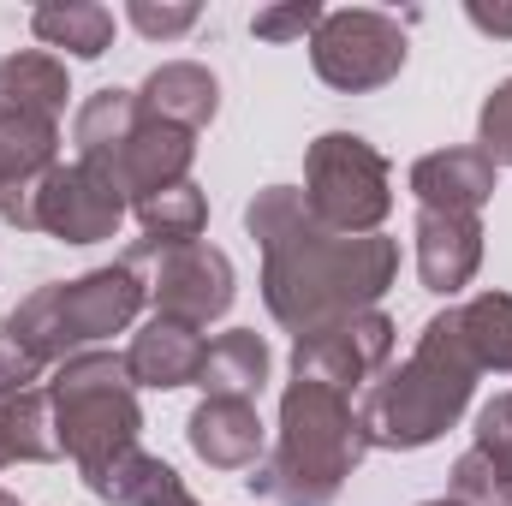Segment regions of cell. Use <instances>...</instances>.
I'll return each mask as SVG.
<instances>
[{
    "label": "cell",
    "instance_id": "obj_19",
    "mask_svg": "<svg viewBox=\"0 0 512 506\" xmlns=\"http://www.w3.org/2000/svg\"><path fill=\"white\" fill-rule=\"evenodd\" d=\"M30 30H36L48 48H66V54H78V60H102L108 42H114V12L96 6V0L36 6V12H30Z\"/></svg>",
    "mask_w": 512,
    "mask_h": 506
},
{
    "label": "cell",
    "instance_id": "obj_3",
    "mask_svg": "<svg viewBox=\"0 0 512 506\" xmlns=\"http://www.w3.org/2000/svg\"><path fill=\"white\" fill-rule=\"evenodd\" d=\"M477 358L459 334V310L435 316L417 340V352L393 370V376L370 381L364 399H358V417H364V435L370 447H393V453H411V447H429L441 429L459 423L471 387H477Z\"/></svg>",
    "mask_w": 512,
    "mask_h": 506
},
{
    "label": "cell",
    "instance_id": "obj_20",
    "mask_svg": "<svg viewBox=\"0 0 512 506\" xmlns=\"http://www.w3.org/2000/svg\"><path fill=\"white\" fill-rule=\"evenodd\" d=\"M459 334L477 370L512 376V292H477L471 304H459Z\"/></svg>",
    "mask_w": 512,
    "mask_h": 506
},
{
    "label": "cell",
    "instance_id": "obj_26",
    "mask_svg": "<svg viewBox=\"0 0 512 506\" xmlns=\"http://www.w3.org/2000/svg\"><path fill=\"white\" fill-rule=\"evenodd\" d=\"M126 18L149 36V42H167V36H185L191 24H197V6L185 0V6H149V0H137V6H126Z\"/></svg>",
    "mask_w": 512,
    "mask_h": 506
},
{
    "label": "cell",
    "instance_id": "obj_30",
    "mask_svg": "<svg viewBox=\"0 0 512 506\" xmlns=\"http://www.w3.org/2000/svg\"><path fill=\"white\" fill-rule=\"evenodd\" d=\"M0 506H18V501H12V495H6V489H0Z\"/></svg>",
    "mask_w": 512,
    "mask_h": 506
},
{
    "label": "cell",
    "instance_id": "obj_23",
    "mask_svg": "<svg viewBox=\"0 0 512 506\" xmlns=\"http://www.w3.org/2000/svg\"><path fill=\"white\" fill-rule=\"evenodd\" d=\"M477 149L495 161V167H512V78L489 90L483 102V120H477Z\"/></svg>",
    "mask_w": 512,
    "mask_h": 506
},
{
    "label": "cell",
    "instance_id": "obj_1",
    "mask_svg": "<svg viewBox=\"0 0 512 506\" xmlns=\"http://www.w3.org/2000/svg\"><path fill=\"white\" fill-rule=\"evenodd\" d=\"M245 227L268 256L262 298H268L274 322L292 328L298 340L316 328H334L346 316H364L399 274L393 239H382V233L340 239V233L316 227V215L304 209V191H292V185L256 191V203L245 209Z\"/></svg>",
    "mask_w": 512,
    "mask_h": 506
},
{
    "label": "cell",
    "instance_id": "obj_11",
    "mask_svg": "<svg viewBox=\"0 0 512 506\" xmlns=\"http://www.w3.org/2000/svg\"><path fill=\"white\" fill-rule=\"evenodd\" d=\"M137 108H143V102H137ZM191 155H197V137H191V131H179V126H167V120H149V114H143L120 149H108L102 161H84V167H96L120 197L143 203V197H155V191H167V185H185Z\"/></svg>",
    "mask_w": 512,
    "mask_h": 506
},
{
    "label": "cell",
    "instance_id": "obj_16",
    "mask_svg": "<svg viewBox=\"0 0 512 506\" xmlns=\"http://www.w3.org/2000/svg\"><path fill=\"white\" fill-rule=\"evenodd\" d=\"M203 352H209V346H203L197 328L155 316V322L131 340L126 370H131L137 387H185V381H197V370H203Z\"/></svg>",
    "mask_w": 512,
    "mask_h": 506
},
{
    "label": "cell",
    "instance_id": "obj_12",
    "mask_svg": "<svg viewBox=\"0 0 512 506\" xmlns=\"http://www.w3.org/2000/svg\"><path fill=\"white\" fill-rule=\"evenodd\" d=\"M501 185V167L483 155V149H435L411 167V191L423 209H441V215H477Z\"/></svg>",
    "mask_w": 512,
    "mask_h": 506
},
{
    "label": "cell",
    "instance_id": "obj_29",
    "mask_svg": "<svg viewBox=\"0 0 512 506\" xmlns=\"http://www.w3.org/2000/svg\"><path fill=\"white\" fill-rule=\"evenodd\" d=\"M12 465V441H6V429H0V471Z\"/></svg>",
    "mask_w": 512,
    "mask_h": 506
},
{
    "label": "cell",
    "instance_id": "obj_17",
    "mask_svg": "<svg viewBox=\"0 0 512 506\" xmlns=\"http://www.w3.org/2000/svg\"><path fill=\"white\" fill-rule=\"evenodd\" d=\"M66 96H72V84H66V66L54 54L24 48V54L0 60V114H12V120H54L60 126Z\"/></svg>",
    "mask_w": 512,
    "mask_h": 506
},
{
    "label": "cell",
    "instance_id": "obj_10",
    "mask_svg": "<svg viewBox=\"0 0 512 506\" xmlns=\"http://www.w3.org/2000/svg\"><path fill=\"white\" fill-rule=\"evenodd\" d=\"M120 221H126V197L84 161L54 167L30 191V233H54L66 245H96V239H114Z\"/></svg>",
    "mask_w": 512,
    "mask_h": 506
},
{
    "label": "cell",
    "instance_id": "obj_27",
    "mask_svg": "<svg viewBox=\"0 0 512 506\" xmlns=\"http://www.w3.org/2000/svg\"><path fill=\"white\" fill-rule=\"evenodd\" d=\"M131 506H197V501H191V489L179 483L173 465H155V477L143 483V495H137Z\"/></svg>",
    "mask_w": 512,
    "mask_h": 506
},
{
    "label": "cell",
    "instance_id": "obj_4",
    "mask_svg": "<svg viewBox=\"0 0 512 506\" xmlns=\"http://www.w3.org/2000/svg\"><path fill=\"white\" fill-rule=\"evenodd\" d=\"M126 358L114 352H78L66 358L54 381H48V399H54V429H60V453L78 459L84 483L102 477L114 459L137 453V393H131Z\"/></svg>",
    "mask_w": 512,
    "mask_h": 506
},
{
    "label": "cell",
    "instance_id": "obj_18",
    "mask_svg": "<svg viewBox=\"0 0 512 506\" xmlns=\"http://www.w3.org/2000/svg\"><path fill=\"white\" fill-rule=\"evenodd\" d=\"M262 381H268V346H262V334H251V328L221 334L203 352V370H197L203 399H256Z\"/></svg>",
    "mask_w": 512,
    "mask_h": 506
},
{
    "label": "cell",
    "instance_id": "obj_22",
    "mask_svg": "<svg viewBox=\"0 0 512 506\" xmlns=\"http://www.w3.org/2000/svg\"><path fill=\"white\" fill-rule=\"evenodd\" d=\"M471 453L512 489V393L489 399V405L477 411V441H471Z\"/></svg>",
    "mask_w": 512,
    "mask_h": 506
},
{
    "label": "cell",
    "instance_id": "obj_15",
    "mask_svg": "<svg viewBox=\"0 0 512 506\" xmlns=\"http://www.w3.org/2000/svg\"><path fill=\"white\" fill-rule=\"evenodd\" d=\"M191 447L215 471H256L262 459V417L251 399H203L191 411Z\"/></svg>",
    "mask_w": 512,
    "mask_h": 506
},
{
    "label": "cell",
    "instance_id": "obj_13",
    "mask_svg": "<svg viewBox=\"0 0 512 506\" xmlns=\"http://www.w3.org/2000/svg\"><path fill=\"white\" fill-rule=\"evenodd\" d=\"M477 262H483V221L477 215H441V209L417 215V274L429 292L453 298L459 286H471Z\"/></svg>",
    "mask_w": 512,
    "mask_h": 506
},
{
    "label": "cell",
    "instance_id": "obj_24",
    "mask_svg": "<svg viewBox=\"0 0 512 506\" xmlns=\"http://www.w3.org/2000/svg\"><path fill=\"white\" fill-rule=\"evenodd\" d=\"M322 6L316 0H292V6H256L251 12V36L262 42H292V36H316Z\"/></svg>",
    "mask_w": 512,
    "mask_h": 506
},
{
    "label": "cell",
    "instance_id": "obj_28",
    "mask_svg": "<svg viewBox=\"0 0 512 506\" xmlns=\"http://www.w3.org/2000/svg\"><path fill=\"white\" fill-rule=\"evenodd\" d=\"M465 18H471L483 36H512V6H483V0H471Z\"/></svg>",
    "mask_w": 512,
    "mask_h": 506
},
{
    "label": "cell",
    "instance_id": "obj_21",
    "mask_svg": "<svg viewBox=\"0 0 512 506\" xmlns=\"http://www.w3.org/2000/svg\"><path fill=\"white\" fill-rule=\"evenodd\" d=\"M137 221H143V245H197L203 239V221H209V203L203 191L185 179V185H167L155 197L137 203Z\"/></svg>",
    "mask_w": 512,
    "mask_h": 506
},
{
    "label": "cell",
    "instance_id": "obj_2",
    "mask_svg": "<svg viewBox=\"0 0 512 506\" xmlns=\"http://www.w3.org/2000/svg\"><path fill=\"white\" fill-rule=\"evenodd\" d=\"M364 453H370V435H364L352 393L292 376L280 399V447L245 483L274 506H328Z\"/></svg>",
    "mask_w": 512,
    "mask_h": 506
},
{
    "label": "cell",
    "instance_id": "obj_25",
    "mask_svg": "<svg viewBox=\"0 0 512 506\" xmlns=\"http://www.w3.org/2000/svg\"><path fill=\"white\" fill-rule=\"evenodd\" d=\"M42 376V358L0 322V399H12V393H24V387H36Z\"/></svg>",
    "mask_w": 512,
    "mask_h": 506
},
{
    "label": "cell",
    "instance_id": "obj_14",
    "mask_svg": "<svg viewBox=\"0 0 512 506\" xmlns=\"http://www.w3.org/2000/svg\"><path fill=\"white\" fill-rule=\"evenodd\" d=\"M137 102H143L149 120H167V126H179V131L197 137V131L215 120V108H221V84H215V72L197 66V60H167V66H155V72L143 78Z\"/></svg>",
    "mask_w": 512,
    "mask_h": 506
},
{
    "label": "cell",
    "instance_id": "obj_7",
    "mask_svg": "<svg viewBox=\"0 0 512 506\" xmlns=\"http://www.w3.org/2000/svg\"><path fill=\"white\" fill-rule=\"evenodd\" d=\"M310 66L322 84L364 96L382 90L387 78H399L405 66V30L399 18L370 12V6H346V12H322L316 36H310Z\"/></svg>",
    "mask_w": 512,
    "mask_h": 506
},
{
    "label": "cell",
    "instance_id": "obj_31",
    "mask_svg": "<svg viewBox=\"0 0 512 506\" xmlns=\"http://www.w3.org/2000/svg\"><path fill=\"white\" fill-rule=\"evenodd\" d=\"M429 506H459V501H429Z\"/></svg>",
    "mask_w": 512,
    "mask_h": 506
},
{
    "label": "cell",
    "instance_id": "obj_5",
    "mask_svg": "<svg viewBox=\"0 0 512 506\" xmlns=\"http://www.w3.org/2000/svg\"><path fill=\"white\" fill-rule=\"evenodd\" d=\"M143 298H149V292H143L137 268L120 262V268H96V274H84V280L36 286V292L6 316V328H12L42 364H66V358H78L90 340L120 334L131 316H137Z\"/></svg>",
    "mask_w": 512,
    "mask_h": 506
},
{
    "label": "cell",
    "instance_id": "obj_6",
    "mask_svg": "<svg viewBox=\"0 0 512 506\" xmlns=\"http://www.w3.org/2000/svg\"><path fill=\"white\" fill-rule=\"evenodd\" d=\"M387 185V155L358 131H322L304 155V209L340 239H364L382 227V215L393 209Z\"/></svg>",
    "mask_w": 512,
    "mask_h": 506
},
{
    "label": "cell",
    "instance_id": "obj_8",
    "mask_svg": "<svg viewBox=\"0 0 512 506\" xmlns=\"http://www.w3.org/2000/svg\"><path fill=\"white\" fill-rule=\"evenodd\" d=\"M126 268H155L143 280V292L155 298V316L185 322V328H209L215 316L233 310V262L215 245H131Z\"/></svg>",
    "mask_w": 512,
    "mask_h": 506
},
{
    "label": "cell",
    "instance_id": "obj_9",
    "mask_svg": "<svg viewBox=\"0 0 512 506\" xmlns=\"http://www.w3.org/2000/svg\"><path fill=\"white\" fill-rule=\"evenodd\" d=\"M387 358H393V322L364 310V316H346L334 328L304 334L292 346V376L340 387V393H364L387 370Z\"/></svg>",
    "mask_w": 512,
    "mask_h": 506
}]
</instances>
